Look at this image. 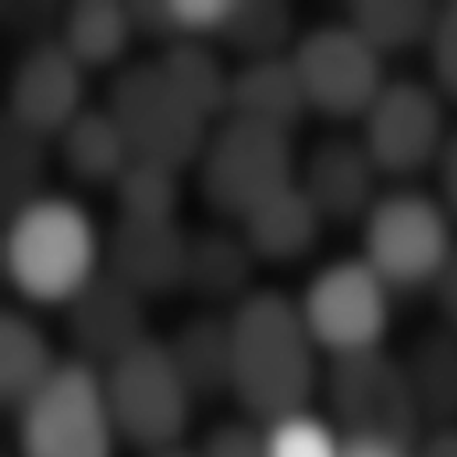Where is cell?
I'll return each instance as SVG.
<instances>
[{
	"instance_id": "obj_12",
	"label": "cell",
	"mask_w": 457,
	"mask_h": 457,
	"mask_svg": "<svg viewBox=\"0 0 457 457\" xmlns=\"http://www.w3.org/2000/svg\"><path fill=\"white\" fill-rule=\"evenodd\" d=\"M86 111V68L54 39L32 43L7 79V124L39 138H61Z\"/></svg>"
},
{
	"instance_id": "obj_35",
	"label": "cell",
	"mask_w": 457,
	"mask_h": 457,
	"mask_svg": "<svg viewBox=\"0 0 457 457\" xmlns=\"http://www.w3.org/2000/svg\"><path fill=\"white\" fill-rule=\"evenodd\" d=\"M415 457H457V422L429 426V433L415 440Z\"/></svg>"
},
{
	"instance_id": "obj_25",
	"label": "cell",
	"mask_w": 457,
	"mask_h": 457,
	"mask_svg": "<svg viewBox=\"0 0 457 457\" xmlns=\"http://www.w3.org/2000/svg\"><path fill=\"white\" fill-rule=\"evenodd\" d=\"M344 21L376 50V54H397V50H415L429 43L436 7L422 0H361L351 4Z\"/></svg>"
},
{
	"instance_id": "obj_22",
	"label": "cell",
	"mask_w": 457,
	"mask_h": 457,
	"mask_svg": "<svg viewBox=\"0 0 457 457\" xmlns=\"http://www.w3.org/2000/svg\"><path fill=\"white\" fill-rule=\"evenodd\" d=\"M170 86L206 117V120H224L230 104V71L220 61V54L203 43V39H174L163 46L156 57Z\"/></svg>"
},
{
	"instance_id": "obj_32",
	"label": "cell",
	"mask_w": 457,
	"mask_h": 457,
	"mask_svg": "<svg viewBox=\"0 0 457 457\" xmlns=\"http://www.w3.org/2000/svg\"><path fill=\"white\" fill-rule=\"evenodd\" d=\"M344 436V433H341ZM341 457H415V444L397 436H376V433H351L344 436Z\"/></svg>"
},
{
	"instance_id": "obj_19",
	"label": "cell",
	"mask_w": 457,
	"mask_h": 457,
	"mask_svg": "<svg viewBox=\"0 0 457 457\" xmlns=\"http://www.w3.org/2000/svg\"><path fill=\"white\" fill-rule=\"evenodd\" d=\"M138 36L131 7L114 0H79L64 11L57 39L68 46V54L86 68H114L128 54L131 39ZM124 68V64H120Z\"/></svg>"
},
{
	"instance_id": "obj_27",
	"label": "cell",
	"mask_w": 457,
	"mask_h": 457,
	"mask_svg": "<svg viewBox=\"0 0 457 457\" xmlns=\"http://www.w3.org/2000/svg\"><path fill=\"white\" fill-rule=\"evenodd\" d=\"M114 199L124 220H174L181 203V170L131 160L128 170L117 178Z\"/></svg>"
},
{
	"instance_id": "obj_21",
	"label": "cell",
	"mask_w": 457,
	"mask_h": 457,
	"mask_svg": "<svg viewBox=\"0 0 457 457\" xmlns=\"http://www.w3.org/2000/svg\"><path fill=\"white\" fill-rule=\"evenodd\" d=\"M252 270L255 255L248 252L245 237H230L224 230H210L203 237H192L188 245V270H185V287H192L206 302H241L252 295Z\"/></svg>"
},
{
	"instance_id": "obj_24",
	"label": "cell",
	"mask_w": 457,
	"mask_h": 457,
	"mask_svg": "<svg viewBox=\"0 0 457 457\" xmlns=\"http://www.w3.org/2000/svg\"><path fill=\"white\" fill-rule=\"evenodd\" d=\"M415 401L422 408V419L433 426L457 419V334L436 330L419 337L411 354L404 358Z\"/></svg>"
},
{
	"instance_id": "obj_18",
	"label": "cell",
	"mask_w": 457,
	"mask_h": 457,
	"mask_svg": "<svg viewBox=\"0 0 457 457\" xmlns=\"http://www.w3.org/2000/svg\"><path fill=\"white\" fill-rule=\"evenodd\" d=\"M57 142H61L64 170L82 185H111L114 188L117 178L135 160L120 124L107 107H86L64 128V135Z\"/></svg>"
},
{
	"instance_id": "obj_17",
	"label": "cell",
	"mask_w": 457,
	"mask_h": 457,
	"mask_svg": "<svg viewBox=\"0 0 457 457\" xmlns=\"http://www.w3.org/2000/svg\"><path fill=\"white\" fill-rule=\"evenodd\" d=\"M323 224L327 220L320 217L312 199L295 181L241 220V237H245L248 252L255 255V262L280 266V262L305 259L316 248Z\"/></svg>"
},
{
	"instance_id": "obj_9",
	"label": "cell",
	"mask_w": 457,
	"mask_h": 457,
	"mask_svg": "<svg viewBox=\"0 0 457 457\" xmlns=\"http://www.w3.org/2000/svg\"><path fill=\"white\" fill-rule=\"evenodd\" d=\"M291 64L309 111L330 120H361L390 82L376 54L347 21H323L291 46Z\"/></svg>"
},
{
	"instance_id": "obj_10",
	"label": "cell",
	"mask_w": 457,
	"mask_h": 457,
	"mask_svg": "<svg viewBox=\"0 0 457 457\" xmlns=\"http://www.w3.org/2000/svg\"><path fill=\"white\" fill-rule=\"evenodd\" d=\"M327 397H330V422L344 436L351 433H376L397 436L415 444L426 426L422 408L415 401L404 358L386 354L383 347L334 358L327 372Z\"/></svg>"
},
{
	"instance_id": "obj_28",
	"label": "cell",
	"mask_w": 457,
	"mask_h": 457,
	"mask_svg": "<svg viewBox=\"0 0 457 457\" xmlns=\"http://www.w3.org/2000/svg\"><path fill=\"white\" fill-rule=\"evenodd\" d=\"M266 457H341V429L312 408L266 422Z\"/></svg>"
},
{
	"instance_id": "obj_7",
	"label": "cell",
	"mask_w": 457,
	"mask_h": 457,
	"mask_svg": "<svg viewBox=\"0 0 457 457\" xmlns=\"http://www.w3.org/2000/svg\"><path fill=\"white\" fill-rule=\"evenodd\" d=\"M203 199L224 213L245 220L255 206L295 185V156L284 131L224 117L195 160Z\"/></svg>"
},
{
	"instance_id": "obj_23",
	"label": "cell",
	"mask_w": 457,
	"mask_h": 457,
	"mask_svg": "<svg viewBox=\"0 0 457 457\" xmlns=\"http://www.w3.org/2000/svg\"><path fill=\"white\" fill-rule=\"evenodd\" d=\"M170 354L185 372L195 397L230 394V337L228 320L220 316H192L170 337Z\"/></svg>"
},
{
	"instance_id": "obj_26",
	"label": "cell",
	"mask_w": 457,
	"mask_h": 457,
	"mask_svg": "<svg viewBox=\"0 0 457 457\" xmlns=\"http://www.w3.org/2000/svg\"><path fill=\"white\" fill-rule=\"evenodd\" d=\"M291 32H295L291 7L277 0H259V4H234V14L220 39L241 61H266V57H284Z\"/></svg>"
},
{
	"instance_id": "obj_36",
	"label": "cell",
	"mask_w": 457,
	"mask_h": 457,
	"mask_svg": "<svg viewBox=\"0 0 457 457\" xmlns=\"http://www.w3.org/2000/svg\"><path fill=\"white\" fill-rule=\"evenodd\" d=\"M142 457H199V447H188V444H174V447H160V451H149Z\"/></svg>"
},
{
	"instance_id": "obj_5",
	"label": "cell",
	"mask_w": 457,
	"mask_h": 457,
	"mask_svg": "<svg viewBox=\"0 0 457 457\" xmlns=\"http://www.w3.org/2000/svg\"><path fill=\"white\" fill-rule=\"evenodd\" d=\"M104 386L124 444L142 454L185 444L199 397L192 394L167 341L145 337L117 361L104 365Z\"/></svg>"
},
{
	"instance_id": "obj_14",
	"label": "cell",
	"mask_w": 457,
	"mask_h": 457,
	"mask_svg": "<svg viewBox=\"0 0 457 457\" xmlns=\"http://www.w3.org/2000/svg\"><path fill=\"white\" fill-rule=\"evenodd\" d=\"M68 330L79 347V358L93 365H111L124 351L149 337L145 330V298L117 280L114 273H100L71 305Z\"/></svg>"
},
{
	"instance_id": "obj_2",
	"label": "cell",
	"mask_w": 457,
	"mask_h": 457,
	"mask_svg": "<svg viewBox=\"0 0 457 457\" xmlns=\"http://www.w3.org/2000/svg\"><path fill=\"white\" fill-rule=\"evenodd\" d=\"M107 241L89 210L57 192H43L11 210L4 228V277L29 305H71L104 273Z\"/></svg>"
},
{
	"instance_id": "obj_31",
	"label": "cell",
	"mask_w": 457,
	"mask_h": 457,
	"mask_svg": "<svg viewBox=\"0 0 457 457\" xmlns=\"http://www.w3.org/2000/svg\"><path fill=\"white\" fill-rule=\"evenodd\" d=\"M199 457H266V429L248 419L217 422L203 436Z\"/></svg>"
},
{
	"instance_id": "obj_20",
	"label": "cell",
	"mask_w": 457,
	"mask_h": 457,
	"mask_svg": "<svg viewBox=\"0 0 457 457\" xmlns=\"http://www.w3.org/2000/svg\"><path fill=\"white\" fill-rule=\"evenodd\" d=\"M46 330L21 309L0 316V397L14 411L21 408L61 365Z\"/></svg>"
},
{
	"instance_id": "obj_1",
	"label": "cell",
	"mask_w": 457,
	"mask_h": 457,
	"mask_svg": "<svg viewBox=\"0 0 457 457\" xmlns=\"http://www.w3.org/2000/svg\"><path fill=\"white\" fill-rule=\"evenodd\" d=\"M230 397L255 422L305 411L320 390V344L295 298L255 287L228 316Z\"/></svg>"
},
{
	"instance_id": "obj_16",
	"label": "cell",
	"mask_w": 457,
	"mask_h": 457,
	"mask_svg": "<svg viewBox=\"0 0 457 457\" xmlns=\"http://www.w3.org/2000/svg\"><path fill=\"white\" fill-rule=\"evenodd\" d=\"M309 114L302 82L295 75L291 54L266 61H241L230 75L228 117H241L273 131H291Z\"/></svg>"
},
{
	"instance_id": "obj_30",
	"label": "cell",
	"mask_w": 457,
	"mask_h": 457,
	"mask_svg": "<svg viewBox=\"0 0 457 457\" xmlns=\"http://www.w3.org/2000/svg\"><path fill=\"white\" fill-rule=\"evenodd\" d=\"M426 50L433 68V89L444 100H457V0L436 7V21Z\"/></svg>"
},
{
	"instance_id": "obj_11",
	"label": "cell",
	"mask_w": 457,
	"mask_h": 457,
	"mask_svg": "<svg viewBox=\"0 0 457 457\" xmlns=\"http://www.w3.org/2000/svg\"><path fill=\"white\" fill-rule=\"evenodd\" d=\"M451 138L444 96L415 79H394L361 117L358 142L386 178H415L436 167Z\"/></svg>"
},
{
	"instance_id": "obj_29",
	"label": "cell",
	"mask_w": 457,
	"mask_h": 457,
	"mask_svg": "<svg viewBox=\"0 0 457 457\" xmlns=\"http://www.w3.org/2000/svg\"><path fill=\"white\" fill-rule=\"evenodd\" d=\"M4 199L11 210L25 206L29 199L43 195V174H46V138L21 131L14 124H4Z\"/></svg>"
},
{
	"instance_id": "obj_13",
	"label": "cell",
	"mask_w": 457,
	"mask_h": 457,
	"mask_svg": "<svg viewBox=\"0 0 457 457\" xmlns=\"http://www.w3.org/2000/svg\"><path fill=\"white\" fill-rule=\"evenodd\" d=\"M192 237L174 220H124L104 252V270L135 287L145 302L185 287Z\"/></svg>"
},
{
	"instance_id": "obj_33",
	"label": "cell",
	"mask_w": 457,
	"mask_h": 457,
	"mask_svg": "<svg viewBox=\"0 0 457 457\" xmlns=\"http://www.w3.org/2000/svg\"><path fill=\"white\" fill-rule=\"evenodd\" d=\"M436 178H440V203L447 206V213L457 220V131H451L440 160H436Z\"/></svg>"
},
{
	"instance_id": "obj_3",
	"label": "cell",
	"mask_w": 457,
	"mask_h": 457,
	"mask_svg": "<svg viewBox=\"0 0 457 457\" xmlns=\"http://www.w3.org/2000/svg\"><path fill=\"white\" fill-rule=\"evenodd\" d=\"M114 411L104 386V369L71 354L54 376L14 408L18 457H117Z\"/></svg>"
},
{
	"instance_id": "obj_6",
	"label": "cell",
	"mask_w": 457,
	"mask_h": 457,
	"mask_svg": "<svg viewBox=\"0 0 457 457\" xmlns=\"http://www.w3.org/2000/svg\"><path fill=\"white\" fill-rule=\"evenodd\" d=\"M107 111L120 124L135 160L174 170L192 167L210 138V120L170 86L156 61H135L117 71Z\"/></svg>"
},
{
	"instance_id": "obj_4",
	"label": "cell",
	"mask_w": 457,
	"mask_h": 457,
	"mask_svg": "<svg viewBox=\"0 0 457 457\" xmlns=\"http://www.w3.org/2000/svg\"><path fill=\"white\" fill-rule=\"evenodd\" d=\"M454 248V217L436 195L419 188L383 192L361 220V259L394 295L419 287L433 291Z\"/></svg>"
},
{
	"instance_id": "obj_15",
	"label": "cell",
	"mask_w": 457,
	"mask_h": 457,
	"mask_svg": "<svg viewBox=\"0 0 457 457\" xmlns=\"http://www.w3.org/2000/svg\"><path fill=\"white\" fill-rule=\"evenodd\" d=\"M376 178L379 170L358 138H327L305 156L298 188L323 220H365L379 199Z\"/></svg>"
},
{
	"instance_id": "obj_34",
	"label": "cell",
	"mask_w": 457,
	"mask_h": 457,
	"mask_svg": "<svg viewBox=\"0 0 457 457\" xmlns=\"http://www.w3.org/2000/svg\"><path fill=\"white\" fill-rule=\"evenodd\" d=\"M433 295H436V309H440L447 330H454L457 334V248H454V255L447 259L440 280L433 284Z\"/></svg>"
},
{
	"instance_id": "obj_8",
	"label": "cell",
	"mask_w": 457,
	"mask_h": 457,
	"mask_svg": "<svg viewBox=\"0 0 457 457\" xmlns=\"http://www.w3.org/2000/svg\"><path fill=\"white\" fill-rule=\"evenodd\" d=\"M298 309L320 351L344 358L383 347L394 320V291L361 255H351L309 277Z\"/></svg>"
}]
</instances>
